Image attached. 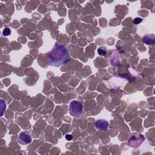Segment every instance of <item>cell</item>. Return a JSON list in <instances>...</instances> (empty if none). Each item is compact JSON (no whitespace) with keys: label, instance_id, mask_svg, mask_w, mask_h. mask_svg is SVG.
Here are the masks:
<instances>
[{"label":"cell","instance_id":"obj_1","mask_svg":"<svg viewBox=\"0 0 155 155\" xmlns=\"http://www.w3.org/2000/svg\"><path fill=\"white\" fill-rule=\"evenodd\" d=\"M48 64L50 66L59 67L66 64L70 60L69 52L65 45L56 44L52 49L46 54Z\"/></svg>","mask_w":155,"mask_h":155},{"label":"cell","instance_id":"obj_2","mask_svg":"<svg viewBox=\"0 0 155 155\" xmlns=\"http://www.w3.org/2000/svg\"><path fill=\"white\" fill-rule=\"evenodd\" d=\"M83 112V106L78 101H73L69 105V112L70 115L74 117L80 116Z\"/></svg>","mask_w":155,"mask_h":155},{"label":"cell","instance_id":"obj_3","mask_svg":"<svg viewBox=\"0 0 155 155\" xmlns=\"http://www.w3.org/2000/svg\"><path fill=\"white\" fill-rule=\"evenodd\" d=\"M32 141V138L28 132H21L18 136V142L21 145H27L30 144Z\"/></svg>","mask_w":155,"mask_h":155},{"label":"cell","instance_id":"obj_4","mask_svg":"<svg viewBox=\"0 0 155 155\" xmlns=\"http://www.w3.org/2000/svg\"><path fill=\"white\" fill-rule=\"evenodd\" d=\"M95 126L97 130H106L109 126V123L105 119H99L96 121Z\"/></svg>","mask_w":155,"mask_h":155},{"label":"cell","instance_id":"obj_5","mask_svg":"<svg viewBox=\"0 0 155 155\" xmlns=\"http://www.w3.org/2000/svg\"><path fill=\"white\" fill-rule=\"evenodd\" d=\"M144 43L150 45L154 44V35L153 34H149L144 36L142 38Z\"/></svg>","mask_w":155,"mask_h":155},{"label":"cell","instance_id":"obj_6","mask_svg":"<svg viewBox=\"0 0 155 155\" xmlns=\"http://www.w3.org/2000/svg\"><path fill=\"white\" fill-rule=\"evenodd\" d=\"M98 53L100 56H105L107 54V50L104 47H99L98 49Z\"/></svg>","mask_w":155,"mask_h":155},{"label":"cell","instance_id":"obj_7","mask_svg":"<svg viewBox=\"0 0 155 155\" xmlns=\"http://www.w3.org/2000/svg\"><path fill=\"white\" fill-rule=\"evenodd\" d=\"M142 18H139V17H137L134 18V19L133 20V24H135V25H137V24H139V23H141L142 21Z\"/></svg>","mask_w":155,"mask_h":155},{"label":"cell","instance_id":"obj_8","mask_svg":"<svg viewBox=\"0 0 155 155\" xmlns=\"http://www.w3.org/2000/svg\"><path fill=\"white\" fill-rule=\"evenodd\" d=\"M11 33V30L9 28H5L3 32V34L4 36H7L8 35H10Z\"/></svg>","mask_w":155,"mask_h":155},{"label":"cell","instance_id":"obj_9","mask_svg":"<svg viewBox=\"0 0 155 155\" xmlns=\"http://www.w3.org/2000/svg\"><path fill=\"white\" fill-rule=\"evenodd\" d=\"M73 138V136L71 134H66V139L68 141H71Z\"/></svg>","mask_w":155,"mask_h":155}]
</instances>
